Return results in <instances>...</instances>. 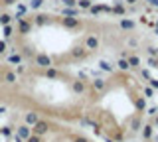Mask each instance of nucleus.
<instances>
[{
	"instance_id": "1",
	"label": "nucleus",
	"mask_w": 158,
	"mask_h": 142,
	"mask_svg": "<svg viewBox=\"0 0 158 142\" xmlns=\"http://www.w3.org/2000/svg\"><path fill=\"white\" fill-rule=\"evenodd\" d=\"M34 132H36L38 136L40 134H46V132H48V124H46V122H42V120H38L36 124H34Z\"/></svg>"
},
{
	"instance_id": "2",
	"label": "nucleus",
	"mask_w": 158,
	"mask_h": 142,
	"mask_svg": "<svg viewBox=\"0 0 158 142\" xmlns=\"http://www.w3.org/2000/svg\"><path fill=\"white\" fill-rule=\"evenodd\" d=\"M36 61H38V65H40V67H49V65H52V59H49L48 55H38V57H36Z\"/></svg>"
},
{
	"instance_id": "3",
	"label": "nucleus",
	"mask_w": 158,
	"mask_h": 142,
	"mask_svg": "<svg viewBox=\"0 0 158 142\" xmlns=\"http://www.w3.org/2000/svg\"><path fill=\"white\" fill-rule=\"evenodd\" d=\"M30 134H32V132H30L28 126H20V128H18V136H20V138H28Z\"/></svg>"
},
{
	"instance_id": "4",
	"label": "nucleus",
	"mask_w": 158,
	"mask_h": 142,
	"mask_svg": "<svg viewBox=\"0 0 158 142\" xmlns=\"http://www.w3.org/2000/svg\"><path fill=\"white\" fill-rule=\"evenodd\" d=\"M26 122H28V124H36V122H38V116L34 115V112H28V115H26Z\"/></svg>"
},
{
	"instance_id": "5",
	"label": "nucleus",
	"mask_w": 158,
	"mask_h": 142,
	"mask_svg": "<svg viewBox=\"0 0 158 142\" xmlns=\"http://www.w3.org/2000/svg\"><path fill=\"white\" fill-rule=\"evenodd\" d=\"M93 87H95L97 91L105 89V81H103V79H95V81H93Z\"/></svg>"
},
{
	"instance_id": "6",
	"label": "nucleus",
	"mask_w": 158,
	"mask_h": 142,
	"mask_svg": "<svg viewBox=\"0 0 158 142\" xmlns=\"http://www.w3.org/2000/svg\"><path fill=\"white\" fill-rule=\"evenodd\" d=\"M73 91L81 93V91H83V83H81V81H75V83H73Z\"/></svg>"
},
{
	"instance_id": "7",
	"label": "nucleus",
	"mask_w": 158,
	"mask_h": 142,
	"mask_svg": "<svg viewBox=\"0 0 158 142\" xmlns=\"http://www.w3.org/2000/svg\"><path fill=\"white\" fill-rule=\"evenodd\" d=\"M6 81L8 83H14V81H16V75H14V73H6Z\"/></svg>"
},
{
	"instance_id": "8",
	"label": "nucleus",
	"mask_w": 158,
	"mask_h": 142,
	"mask_svg": "<svg viewBox=\"0 0 158 142\" xmlns=\"http://www.w3.org/2000/svg\"><path fill=\"white\" fill-rule=\"evenodd\" d=\"M48 77H57V71L56 69H48Z\"/></svg>"
},
{
	"instance_id": "9",
	"label": "nucleus",
	"mask_w": 158,
	"mask_h": 142,
	"mask_svg": "<svg viewBox=\"0 0 158 142\" xmlns=\"http://www.w3.org/2000/svg\"><path fill=\"white\" fill-rule=\"evenodd\" d=\"M28 142H40V138H38V136H32V134H30V136H28Z\"/></svg>"
},
{
	"instance_id": "10",
	"label": "nucleus",
	"mask_w": 158,
	"mask_h": 142,
	"mask_svg": "<svg viewBox=\"0 0 158 142\" xmlns=\"http://www.w3.org/2000/svg\"><path fill=\"white\" fill-rule=\"evenodd\" d=\"M152 134V128H150V126H146V128H144V136H150Z\"/></svg>"
},
{
	"instance_id": "11",
	"label": "nucleus",
	"mask_w": 158,
	"mask_h": 142,
	"mask_svg": "<svg viewBox=\"0 0 158 142\" xmlns=\"http://www.w3.org/2000/svg\"><path fill=\"white\" fill-rule=\"evenodd\" d=\"M75 142H87V140H85V138H77Z\"/></svg>"
}]
</instances>
